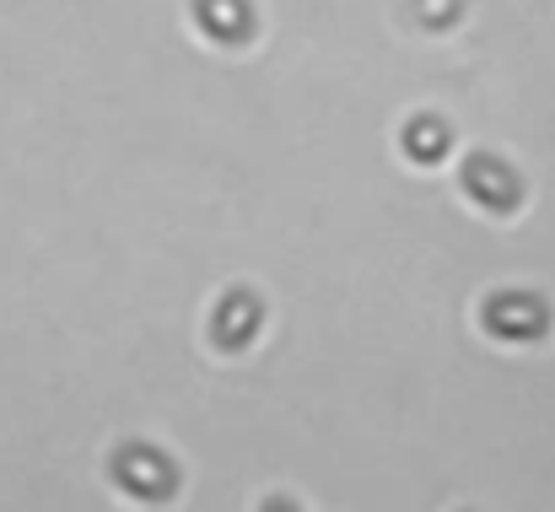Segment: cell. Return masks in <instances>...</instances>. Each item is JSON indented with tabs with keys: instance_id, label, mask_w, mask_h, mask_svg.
Masks as SVG:
<instances>
[{
	"instance_id": "7a4b0ae2",
	"label": "cell",
	"mask_w": 555,
	"mask_h": 512,
	"mask_svg": "<svg viewBox=\"0 0 555 512\" xmlns=\"http://www.w3.org/2000/svg\"><path fill=\"white\" fill-rule=\"evenodd\" d=\"M464 178H469V194H475V200H486L491 210H507V205H513V194H518L513 172L502 168V163H491V157H475V163L464 168Z\"/></svg>"
},
{
	"instance_id": "ba28073f",
	"label": "cell",
	"mask_w": 555,
	"mask_h": 512,
	"mask_svg": "<svg viewBox=\"0 0 555 512\" xmlns=\"http://www.w3.org/2000/svg\"><path fill=\"white\" fill-rule=\"evenodd\" d=\"M264 512H292V508H281V502H270V508H264Z\"/></svg>"
},
{
	"instance_id": "3957f363",
	"label": "cell",
	"mask_w": 555,
	"mask_h": 512,
	"mask_svg": "<svg viewBox=\"0 0 555 512\" xmlns=\"http://www.w3.org/2000/svg\"><path fill=\"white\" fill-rule=\"evenodd\" d=\"M194 11L205 16V27H210L221 43H237V38L248 33V5H243V0H199Z\"/></svg>"
},
{
	"instance_id": "8992f818",
	"label": "cell",
	"mask_w": 555,
	"mask_h": 512,
	"mask_svg": "<svg viewBox=\"0 0 555 512\" xmlns=\"http://www.w3.org/2000/svg\"><path fill=\"white\" fill-rule=\"evenodd\" d=\"M442 141H448V136H442V125H437V119H421V125L404 136V146H410V152H421V157H437V152H442Z\"/></svg>"
},
{
	"instance_id": "6da1fadb",
	"label": "cell",
	"mask_w": 555,
	"mask_h": 512,
	"mask_svg": "<svg viewBox=\"0 0 555 512\" xmlns=\"http://www.w3.org/2000/svg\"><path fill=\"white\" fill-rule=\"evenodd\" d=\"M114 475H119V486L135 491V497H163V491L173 486L168 459H163V453H146V448H130V453L114 464Z\"/></svg>"
},
{
	"instance_id": "277c9868",
	"label": "cell",
	"mask_w": 555,
	"mask_h": 512,
	"mask_svg": "<svg viewBox=\"0 0 555 512\" xmlns=\"http://www.w3.org/2000/svg\"><path fill=\"white\" fill-rule=\"evenodd\" d=\"M254 319H259V313H254V303H248V297H227V308H221V324H216V335H221L227 345L248 341V335H254Z\"/></svg>"
},
{
	"instance_id": "5b68a950",
	"label": "cell",
	"mask_w": 555,
	"mask_h": 512,
	"mask_svg": "<svg viewBox=\"0 0 555 512\" xmlns=\"http://www.w3.org/2000/svg\"><path fill=\"white\" fill-rule=\"evenodd\" d=\"M491 324H496V330L507 324V330H518V335H534V330H540V308H529V303L507 297L502 308H491Z\"/></svg>"
},
{
	"instance_id": "52a82bcc",
	"label": "cell",
	"mask_w": 555,
	"mask_h": 512,
	"mask_svg": "<svg viewBox=\"0 0 555 512\" xmlns=\"http://www.w3.org/2000/svg\"><path fill=\"white\" fill-rule=\"evenodd\" d=\"M421 5H426V16H431V22H442V16L453 11V0H421Z\"/></svg>"
}]
</instances>
